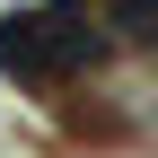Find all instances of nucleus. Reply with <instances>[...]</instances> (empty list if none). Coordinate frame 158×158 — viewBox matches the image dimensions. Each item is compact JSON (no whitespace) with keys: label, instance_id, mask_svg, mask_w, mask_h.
Instances as JSON below:
<instances>
[{"label":"nucleus","instance_id":"obj_1","mask_svg":"<svg viewBox=\"0 0 158 158\" xmlns=\"http://www.w3.org/2000/svg\"><path fill=\"white\" fill-rule=\"evenodd\" d=\"M149 18H158V0H106V27L114 35H149Z\"/></svg>","mask_w":158,"mask_h":158}]
</instances>
